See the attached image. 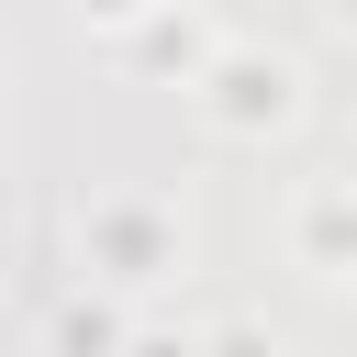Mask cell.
I'll return each mask as SVG.
<instances>
[{"label": "cell", "instance_id": "6da1fadb", "mask_svg": "<svg viewBox=\"0 0 357 357\" xmlns=\"http://www.w3.org/2000/svg\"><path fill=\"white\" fill-rule=\"evenodd\" d=\"M156 245H167V234H156L145 212H100V257H112V279H156Z\"/></svg>", "mask_w": 357, "mask_h": 357}]
</instances>
